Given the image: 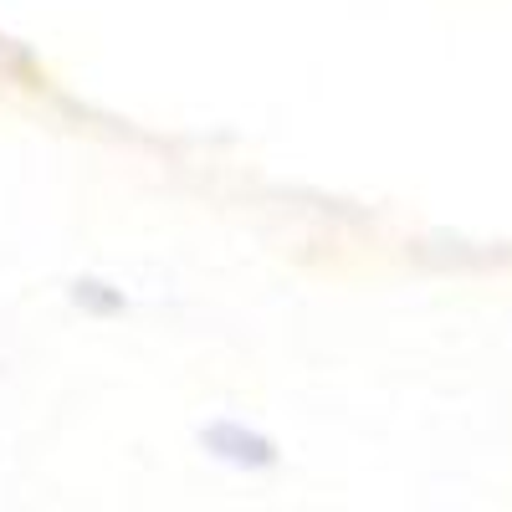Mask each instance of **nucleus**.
<instances>
[{
    "mask_svg": "<svg viewBox=\"0 0 512 512\" xmlns=\"http://www.w3.org/2000/svg\"><path fill=\"white\" fill-rule=\"evenodd\" d=\"M200 446L216 461L236 466V472H267V466L277 461V446L262 431H251L246 420H210L200 431Z\"/></svg>",
    "mask_w": 512,
    "mask_h": 512,
    "instance_id": "obj_1",
    "label": "nucleus"
}]
</instances>
